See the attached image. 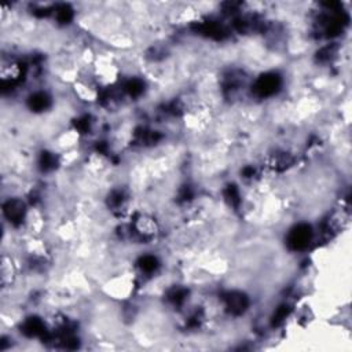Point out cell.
I'll list each match as a JSON object with an SVG mask.
<instances>
[{
	"instance_id": "cell-1",
	"label": "cell",
	"mask_w": 352,
	"mask_h": 352,
	"mask_svg": "<svg viewBox=\"0 0 352 352\" xmlns=\"http://www.w3.org/2000/svg\"><path fill=\"white\" fill-rule=\"evenodd\" d=\"M19 264L16 257L12 253L4 252L1 254V264H0V275H1V289L3 292L11 290L18 279H19Z\"/></svg>"
}]
</instances>
